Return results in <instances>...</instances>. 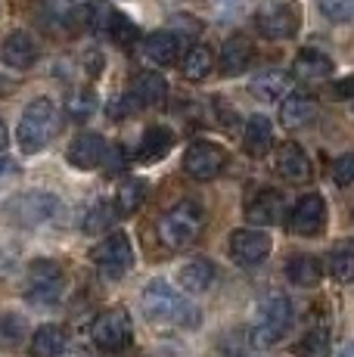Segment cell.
<instances>
[{"instance_id": "obj_8", "label": "cell", "mask_w": 354, "mask_h": 357, "mask_svg": "<svg viewBox=\"0 0 354 357\" xmlns=\"http://www.w3.org/2000/svg\"><path fill=\"white\" fill-rule=\"evenodd\" d=\"M59 208V199L53 193H44V190H29V193H19L6 202V218L19 227H38V224H47Z\"/></svg>"}, {"instance_id": "obj_16", "label": "cell", "mask_w": 354, "mask_h": 357, "mask_svg": "<svg viewBox=\"0 0 354 357\" xmlns=\"http://www.w3.org/2000/svg\"><path fill=\"white\" fill-rule=\"evenodd\" d=\"M143 53H146L149 63L155 66H174L183 59V38L174 31H153L143 40Z\"/></svg>"}, {"instance_id": "obj_31", "label": "cell", "mask_w": 354, "mask_h": 357, "mask_svg": "<svg viewBox=\"0 0 354 357\" xmlns=\"http://www.w3.org/2000/svg\"><path fill=\"white\" fill-rule=\"evenodd\" d=\"M143 199H146V181H125L121 183V190L115 193V211H118V218H128L134 215V211L143 205Z\"/></svg>"}, {"instance_id": "obj_15", "label": "cell", "mask_w": 354, "mask_h": 357, "mask_svg": "<svg viewBox=\"0 0 354 357\" xmlns=\"http://www.w3.org/2000/svg\"><path fill=\"white\" fill-rule=\"evenodd\" d=\"M0 59L3 66L16 68V72H25L38 63V44L29 31H10L0 44Z\"/></svg>"}, {"instance_id": "obj_38", "label": "cell", "mask_w": 354, "mask_h": 357, "mask_svg": "<svg viewBox=\"0 0 354 357\" xmlns=\"http://www.w3.org/2000/svg\"><path fill=\"white\" fill-rule=\"evenodd\" d=\"M13 171H16V162H13V159H0V177L13 174Z\"/></svg>"}, {"instance_id": "obj_4", "label": "cell", "mask_w": 354, "mask_h": 357, "mask_svg": "<svg viewBox=\"0 0 354 357\" xmlns=\"http://www.w3.org/2000/svg\"><path fill=\"white\" fill-rule=\"evenodd\" d=\"M289 326H292L289 298L274 292L268 301H261V314H258V324L252 329V342H255L258 348H270V345H277V342H283Z\"/></svg>"}, {"instance_id": "obj_29", "label": "cell", "mask_w": 354, "mask_h": 357, "mask_svg": "<svg viewBox=\"0 0 354 357\" xmlns=\"http://www.w3.org/2000/svg\"><path fill=\"white\" fill-rule=\"evenodd\" d=\"M180 68H183V75H187L190 81L208 78V75H212V68H215L212 50H208V47H202V44L190 47V50L183 53V59H180Z\"/></svg>"}, {"instance_id": "obj_36", "label": "cell", "mask_w": 354, "mask_h": 357, "mask_svg": "<svg viewBox=\"0 0 354 357\" xmlns=\"http://www.w3.org/2000/svg\"><path fill=\"white\" fill-rule=\"evenodd\" d=\"M332 181H336V187H348V183H354V153L336 159V165H332Z\"/></svg>"}, {"instance_id": "obj_39", "label": "cell", "mask_w": 354, "mask_h": 357, "mask_svg": "<svg viewBox=\"0 0 354 357\" xmlns=\"http://www.w3.org/2000/svg\"><path fill=\"white\" fill-rule=\"evenodd\" d=\"M6 143H10V130H6V125L0 121V153L6 149Z\"/></svg>"}, {"instance_id": "obj_32", "label": "cell", "mask_w": 354, "mask_h": 357, "mask_svg": "<svg viewBox=\"0 0 354 357\" xmlns=\"http://www.w3.org/2000/svg\"><path fill=\"white\" fill-rule=\"evenodd\" d=\"M115 218H118V211H115V202H97L84 215V224H81V230H84L87 236H97V233H106L109 227H112Z\"/></svg>"}, {"instance_id": "obj_9", "label": "cell", "mask_w": 354, "mask_h": 357, "mask_svg": "<svg viewBox=\"0 0 354 357\" xmlns=\"http://www.w3.org/2000/svg\"><path fill=\"white\" fill-rule=\"evenodd\" d=\"M63 295V267L53 258H38L29 267V301L31 305H56Z\"/></svg>"}, {"instance_id": "obj_34", "label": "cell", "mask_w": 354, "mask_h": 357, "mask_svg": "<svg viewBox=\"0 0 354 357\" xmlns=\"http://www.w3.org/2000/svg\"><path fill=\"white\" fill-rule=\"evenodd\" d=\"M93 109H97V93H93L91 87H78V91H72L69 100H66V112H69L75 121H84L87 115H93Z\"/></svg>"}, {"instance_id": "obj_5", "label": "cell", "mask_w": 354, "mask_h": 357, "mask_svg": "<svg viewBox=\"0 0 354 357\" xmlns=\"http://www.w3.org/2000/svg\"><path fill=\"white\" fill-rule=\"evenodd\" d=\"M255 25L268 40H289L302 29V10L295 0H270L258 10Z\"/></svg>"}, {"instance_id": "obj_28", "label": "cell", "mask_w": 354, "mask_h": 357, "mask_svg": "<svg viewBox=\"0 0 354 357\" xmlns=\"http://www.w3.org/2000/svg\"><path fill=\"white\" fill-rule=\"evenodd\" d=\"M326 264H330V273L336 283H351L354 280V239H339L330 249Z\"/></svg>"}, {"instance_id": "obj_21", "label": "cell", "mask_w": 354, "mask_h": 357, "mask_svg": "<svg viewBox=\"0 0 354 357\" xmlns=\"http://www.w3.org/2000/svg\"><path fill=\"white\" fill-rule=\"evenodd\" d=\"M249 91H252V97L255 100L277 102V100H283L286 93H289V75L280 72V68H264V72H258L255 78H252Z\"/></svg>"}, {"instance_id": "obj_1", "label": "cell", "mask_w": 354, "mask_h": 357, "mask_svg": "<svg viewBox=\"0 0 354 357\" xmlns=\"http://www.w3.org/2000/svg\"><path fill=\"white\" fill-rule=\"evenodd\" d=\"M140 305L146 320L155 326H199V311L177 289H171V283H165V280H153L143 289Z\"/></svg>"}, {"instance_id": "obj_10", "label": "cell", "mask_w": 354, "mask_h": 357, "mask_svg": "<svg viewBox=\"0 0 354 357\" xmlns=\"http://www.w3.org/2000/svg\"><path fill=\"white\" fill-rule=\"evenodd\" d=\"M224 165H227V149L217 146V143L199 140L183 153V171L193 181H212L224 171Z\"/></svg>"}, {"instance_id": "obj_33", "label": "cell", "mask_w": 354, "mask_h": 357, "mask_svg": "<svg viewBox=\"0 0 354 357\" xmlns=\"http://www.w3.org/2000/svg\"><path fill=\"white\" fill-rule=\"evenodd\" d=\"M298 357H330V333L326 329H311L298 339L295 345Z\"/></svg>"}, {"instance_id": "obj_17", "label": "cell", "mask_w": 354, "mask_h": 357, "mask_svg": "<svg viewBox=\"0 0 354 357\" xmlns=\"http://www.w3.org/2000/svg\"><path fill=\"white\" fill-rule=\"evenodd\" d=\"M252 59H255V47H252V40L246 38V34H233V38L224 40L217 63H221L224 75H243L252 66Z\"/></svg>"}, {"instance_id": "obj_6", "label": "cell", "mask_w": 354, "mask_h": 357, "mask_svg": "<svg viewBox=\"0 0 354 357\" xmlns=\"http://www.w3.org/2000/svg\"><path fill=\"white\" fill-rule=\"evenodd\" d=\"M91 339L100 351L106 354H118L131 345L134 339V324H131V314L125 307H112V311H103L91 326Z\"/></svg>"}, {"instance_id": "obj_20", "label": "cell", "mask_w": 354, "mask_h": 357, "mask_svg": "<svg viewBox=\"0 0 354 357\" xmlns=\"http://www.w3.org/2000/svg\"><path fill=\"white\" fill-rule=\"evenodd\" d=\"M274 146V125H270L268 115H252L243 130V149L252 159H264Z\"/></svg>"}, {"instance_id": "obj_7", "label": "cell", "mask_w": 354, "mask_h": 357, "mask_svg": "<svg viewBox=\"0 0 354 357\" xmlns=\"http://www.w3.org/2000/svg\"><path fill=\"white\" fill-rule=\"evenodd\" d=\"M93 267L100 271V277L115 283L134 267V245L128 239V233H109L103 243L93 249Z\"/></svg>"}, {"instance_id": "obj_19", "label": "cell", "mask_w": 354, "mask_h": 357, "mask_svg": "<svg viewBox=\"0 0 354 357\" xmlns=\"http://www.w3.org/2000/svg\"><path fill=\"white\" fill-rule=\"evenodd\" d=\"M128 93H131V100L137 106H162L168 97V81L159 72H140L131 78Z\"/></svg>"}, {"instance_id": "obj_26", "label": "cell", "mask_w": 354, "mask_h": 357, "mask_svg": "<svg viewBox=\"0 0 354 357\" xmlns=\"http://www.w3.org/2000/svg\"><path fill=\"white\" fill-rule=\"evenodd\" d=\"M63 348H66L63 326L44 324V326L35 329V335H31L29 351H31V357H59V354H63Z\"/></svg>"}, {"instance_id": "obj_11", "label": "cell", "mask_w": 354, "mask_h": 357, "mask_svg": "<svg viewBox=\"0 0 354 357\" xmlns=\"http://www.w3.org/2000/svg\"><path fill=\"white\" fill-rule=\"evenodd\" d=\"M274 243H270L268 230H255V227H246V230H233L230 233V243H227V252L236 264L243 267H255L261 264L264 258L270 255Z\"/></svg>"}, {"instance_id": "obj_27", "label": "cell", "mask_w": 354, "mask_h": 357, "mask_svg": "<svg viewBox=\"0 0 354 357\" xmlns=\"http://www.w3.org/2000/svg\"><path fill=\"white\" fill-rule=\"evenodd\" d=\"M286 277H289V283H295L298 289H311V286H317L320 277H323V264H320V258H314V255H295L286 264Z\"/></svg>"}, {"instance_id": "obj_22", "label": "cell", "mask_w": 354, "mask_h": 357, "mask_svg": "<svg viewBox=\"0 0 354 357\" xmlns=\"http://www.w3.org/2000/svg\"><path fill=\"white\" fill-rule=\"evenodd\" d=\"M292 75L298 81H323L332 75V59L320 50H302L292 59Z\"/></svg>"}, {"instance_id": "obj_35", "label": "cell", "mask_w": 354, "mask_h": 357, "mask_svg": "<svg viewBox=\"0 0 354 357\" xmlns=\"http://www.w3.org/2000/svg\"><path fill=\"white\" fill-rule=\"evenodd\" d=\"M317 6L330 22H351L354 19V0H317Z\"/></svg>"}, {"instance_id": "obj_3", "label": "cell", "mask_w": 354, "mask_h": 357, "mask_svg": "<svg viewBox=\"0 0 354 357\" xmlns=\"http://www.w3.org/2000/svg\"><path fill=\"white\" fill-rule=\"evenodd\" d=\"M206 230V208L193 199L171 205L159 221V236L168 249H190Z\"/></svg>"}, {"instance_id": "obj_25", "label": "cell", "mask_w": 354, "mask_h": 357, "mask_svg": "<svg viewBox=\"0 0 354 357\" xmlns=\"http://www.w3.org/2000/svg\"><path fill=\"white\" fill-rule=\"evenodd\" d=\"M174 146V134L168 128H149L146 134H143L140 146H137V162H159L165 159L168 153H171Z\"/></svg>"}, {"instance_id": "obj_12", "label": "cell", "mask_w": 354, "mask_h": 357, "mask_svg": "<svg viewBox=\"0 0 354 357\" xmlns=\"http://www.w3.org/2000/svg\"><path fill=\"white\" fill-rule=\"evenodd\" d=\"M326 227V202L320 193L302 196L289 211V230L298 236H317Z\"/></svg>"}, {"instance_id": "obj_24", "label": "cell", "mask_w": 354, "mask_h": 357, "mask_svg": "<svg viewBox=\"0 0 354 357\" xmlns=\"http://www.w3.org/2000/svg\"><path fill=\"white\" fill-rule=\"evenodd\" d=\"M212 280H215V267H212V261H206V258H193L177 271V283H180V289L193 292V295L206 292L208 286H212Z\"/></svg>"}, {"instance_id": "obj_41", "label": "cell", "mask_w": 354, "mask_h": 357, "mask_svg": "<svg viewBox=\"0 0 354 357\" xmlns=\"http://www.w3.org/2000/svg\"><path fill=\"white\" fill-rule=\"evenodd\" d=\"M6 87H10V81H6V78H0V93H6Z\"/></svg>"}, {"instance_id": "obj_43", "label": "cell", "mask_w": 354, "mask_h": 357, "mask_svg": "<svg viewBox=\"0 0 354 357\" xmlns=\"http://www.w3.org/2000/svg\"><path fill=\"white\" fill-rule=\"evenodd\" d=\"M351 109H354V102H351Z\"/></svg>"}, {"instance_id": "obj_13", "label": "cell", "mask_w": 354, "mask_h": 357, "mask_svg": "<svg viewBox=\"0 0 354 357\" xmlns=\"http://www.w3.org/2000/svg\"><path fill=\"white\" fill-rule=\"evenodd\" d=\"M283 215H286V199L277 190H258L246 205V218L255 227H274V224L283 221Z\"/></svg>"}, {"instance_id": "obj_2", "label": "cell", "mask_w": 354, "mask_h": 357, "mask_svg": "<svg viewBox=\"0 0 354 357\" xmlns=\"http://www.w3.org/2000/svg\"><path fill=\"white\" fill-rule=\"evenodd\" d=\"M56 128H59V109L53 106V100H47V97L31 100L29 106H25L22 119H19V128H16L19 149L29 155L40 153V149L53 140Z\"/></svg>"}, {"instance_id": "obj_18", "label": "cell", "mask_w": 354, "mask_h": 357, "mask_svg": "<svg viewBox=\"0 0 354 357\" xmlns=\"http://www.w3.org/2000/svg\"><path fill=\"white\" fill-rule=\"evenodd\" d=\"M277 174L286 177L289 183H302L311 177V159L305 155V149L298 143L286 140L280 149H277Z\"/></svg>"}, {"instance_id": "obj_30", "label": "cell", "mask_w": 354, "mask_h": 357, "mask_svg": "<svg viewBox=\"0 0 354 357\" xmlns=\"http://www.w3.org/2000/svg\"><path fill=\"white\" fill-rule=\"evenodd\" d=\"M103 34H109V38H112L115 44H121V47H131V44H137V40H140V29L121 10H109L106 31Z\"/></svg>"}, {"instance_id": "obj_14", "label": "cell", "mask_w": 354, "mask_h": 357, "mask_svg": "<svg viewBox=\"0 0 354 357\" xmlns=\"http://www.w3.org/2000/svg\"><path fill=\"white\" fill-rule=\"evenodd\" d=\"M106 140L103 134L97 130H87V134H78L69 146V165L78 171H91V168H100L106 159Z\"/></svg>"}, {"instance_id": "obj_40", "label": "cell", "mask_w": 354, "mask_h": 357, "mask_svg": "<svg viewBox=\"0 0 354 357\" xmlns=\"http://www.w3.org/2000/svg\"><path fill=\"white\" fill-rule=\"evenodd\" d=\"M339 357H354V342H348V345L342 348V354H339Z\"/></svg>"}, {"instance_id": "obj_37", "label": "cell", "mask_w": 354, "mask_h": 357, "mask_svg": "<svg viewBox=\"0 0 354 357\" xmlns=\"http://www.w3.org/2000/svg\"><path fill=\"white\" fill-rule=\"evenodd\" d=\"M103 162H109V174H115V171H125L128 168V155H125V146H115L112 153H106V159Z\"/></svg>"}, {"instance_id": "obj_23", "label": "cell", "mask_w": 354, "mask_h": 357, "mask_svg": "<svg viewBox=\"0 0 354 357\" xmlns=\"http://www.w3.org/2000/svg\"><path fill=\"white\" fill-rule=\"evenodd\" d=\"M317 115V100L308 97V93H289L283 100V109H280V121L289 130L295 128H305L311 119Z\"/></svg>"}, {"instance_id": "obj_42", "label": "cell", "mask_w": 354, "mask_h": 357, "mask_svg": "<svg viewBox=\"0 0 354 357\" xmlns=\"http://www.w3.org/2000/svg\"><path fill=\"white\" fill-rule=\"evenodd\" d=\"M215 3H227V0H215Z\"/></svg>"}]
</instances>
